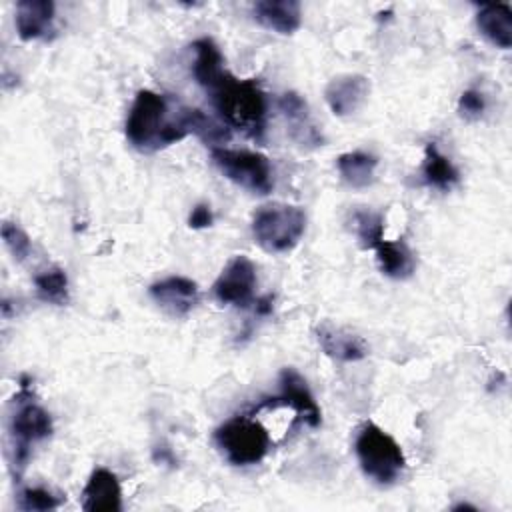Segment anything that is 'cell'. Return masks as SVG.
I'll return each mask as SVG.
<instances>
[{
  "label": "cell",
  "instance_id": "obj_1",
  "mask_svg": "<svg viewBox=\"0 0 512 512\" xmlns=\"http://www.w3.org/2000/svg\"><path fill=\"white\" fill-rule=\"evenodd\" d=\"M186 106L152 90H140L126 118V138L138 152L150 154L186 138Z\"/></svg>",
  "mask_w": 512,
  "mask_h": 512
},
{
  "label": "cell",
  "instance_id": "obj_2",
  "mask_svg": "<svg viewBox=\"0 0 512 512\" xmlns=\"http://www.w3.org/2000/svg\"><path fill=\"white\" fill-rule=\"evenodd\" d=\"M206 92L228 128H236L248 138L262 140L266 126V96L256 80H240L226 70Z\"/></svg>",
  "mask_w": 512,
  "mask_h": 512
},
{
  "label": "cell",
  "instance_id": "obj_3",
  "mask_svg": "<svg viewBox=\"0 0 512 512\" xmlns=\"http://www.w3.org/2000/svg\"><path fill=\"white\" fill-rule=\"evenodd\" d=\"M28 384V378H22L20 390L14 396V410L8 422V432L12 438V464L16 468V474H22V470L26 468L32 446L52 434V418L48 410L34 400Z\"/></svg>",
  "mask_w": 512,
  "mask_h": 512
},
{
  "label": "cell",
  "instance_id": "obj_4",
  "mask_svg": "<svg viewBox=\"0 0 512 512\" xmlns=\"http://www.w3.org/2000/svg\"><path fill=\"white\" fill-rule=\"evenodd\" d=\"M354 450L362 472L380 486L394 484L406 468L400 444L372 422H366L358 430Z\"/></svg>",
  "mask_w": 512,
  "mask_h": 512
},
{
  "label": "cell",
  "instance_id": "obj_5",
  "mask_svg": "<svg viewBox=\"0 0 512 512\" xmlns=\"http://www.w3.org/2000/svg\"><path fill=\"white\" fill-rule=\"evenodd\" d=\"M306 230V214L300 206L272 202L256 210L252 234L258 246L270 254L290 252Z\"/></svg>",
  "mask_w": 512,
  "mask_h": 512
},
{
  "label": "cell",
  "instance_id": "obj_6",
  "mask_svg": "<svg viewBox=\"0 0 512 512\" xmlns=\"http://www.w3.org/2000/svg\"><path fill=\"white\" fill-rule=\"evenodd\" d=\"M214 442L234 466L258 464L270 450L268 430L252 416L238 414L214 430Z\"/></svg>",
  "mask_w": 512,
  "mask_h": 512
},
{
  "label": "cell",
  "instance_id": "obj_7",
  "mask_svg": "<svg viewBox=\"0 0 512 512\" xmlns=\"http://www.w3.org/2000/svg\"><path fill=\"white\" fill-rule=\"evenodd\" d=\"M216 168L236 186L252 194H270L274 188V176L270 160L252 150H232L224 146H214L210 150Z\"/></svg>",
  "mask_w": 512,
  "mask_h": 512
},
{
  "label": "cell",
  "instance_id": "obj_8",
  "mask_svg": "<svg viewBox=\"0 0 512 512\" xmlns=\"http://www.w3.org/2000/svg\"><path fill=\"white\" fill-rule=\"evenodd\" d=\"M256 288V266L248 256H234L216 282L212 284V294L220 304L228 306H248L254 300Z\"/></svg>",
  "mask_w": 512,
  "mask_h": 512
},
{
  "label": "cell",
  "instance_id": "obj_9",
  "mask_svg": "<svg viewBox=\"0 0 512 512\" xmlns=\"http://www.w3.org/2000/svg\"><path fill=\"white\" fill-rule=\"evenodd\" d=\"M278 384H280V394L274 398V402H264V404L290 406L310 428H318L322 420L320 408L302 374L294 368H282L278 376Z\"/></svg>",
  "mask_w": 512,
  "mask_h": 512
},
{
  "label": "cell",
  "instance_id": "obj_10",
  "mask_svg": "<svg viewBox=\"0 0 512 512\" xmlns=\"http://www.w3.org/2000/svg\"><path fill=\"white\" fill-rule=\"evenodd\" d=\"M150 298L172 318L188 316L198 304V286L186 276H168L148 288Z\"/></svg>",
  "mask_w": 512,
  "mask_h": 512
},
{
  "label": "cell",
  "instance_id": "obj_11",
  "mask_svg": "<svg viewBox=\"0 0 512 512\" xmlns=\"http://www.w3.org/2000/svg\"><path fill=\"white\" fill-rule=\"evenodd\" d=\"M316 340L322 352L338 362H358L368 354V344L360 334L328 320L316 326Z\"/></svg>",
  "mask_w": 512,
  "mask_h": 512
},
{
  "label": "cell",
  "instance_id": "obj_12",
  "mask_svg": "<svg viewBox=\"0 0 512 512\" xmlns=\"http://www.w3.org/2000/svg\"><path fill=\"white\" fill-rule=\"evenodd\" d=\"M54 2L52 0H20L16 2L14 24L20 40H50L54 36Z\"/></svg>",
  "mask_w": 512,
  "mask_h": 512
},
{
  "label": "cell",
  "instance_id": "obj_13",
  "mask_svg": "<svg viewBox=\"0 0 512 512\" xmlns=\"http://www.w3.org/2000/svg\"><path fill=\"white\" fill-rule=\"evenodd\" d=\"M370 82L362 74H342L332 78L324 88V100L332 114L350 116L368 98Z\"/></svg>",
  "mask_w": 512,
  "mask_h": 512
},
{
  "label": "cell",
  "instance_id": "obj_14",
  "mask_svg": "<svg viewBox=\"0 0 512 512\" xmlns=\"http://www.w3.org/2000/svg\"><path fill=\"white\" fill-rule=\"evenodd\" d=\"M278 104H280V112L286 120L288 134L296 144L306 146V148L322 146L324 136L318 130V126L314 124V120L310 116V110H308V104L300 94L286 92V94L280 96Z\"/></svg>",
  "mask_w": 512,
  "mask_h": 512
},
{
  "label": "cell",
  "instance_id": "obj_15",
  "mask_svg": "<svg viewBox=\"0 0 512 512\" xmlns=\"http://www.w3.org/2000/svg\"><path fill=\"white\" fill-rule=\"evenodd\" d=\"M82 508L86 512H120L122 510V488L114 472L108 468H96L84 490Z\"/></svg>",
  "mask_w": 512,
  "mask_h": 512
},
{
  "label": "cell",
  "instance_id": "obj_16",
  "mask_svg": "<svg viewBox=\"0 0 512 512\" xmlns=\"http://www.w3.org/2000/svg\"><path fill=\"white\" fill-rule=\"evenodd\" d=\"M252 12L258 24L278 34H294L302 22L300 2L296 0H260Z\"/></svg>",
  "mask_w": 512,
  "mask_h": 512
},
{
  "label": "cell",
  "instance_id": "obj_17",
  "mask_svg": "<svg viewBox=\"0 0 512 512\" xmlns=\"http://www.w3.org/2000/svg\"><path fill=\"white\" fill-rule=\"evenodd\" d=\"M478 32L496 48L512 46V10L508 4H484L476 14Z\"/></svg>",
  "mask_w": 512,
  "mask_h": 512
},
{
  "label": "cell",
  "instance_id": "obj_18",
  "mask_svg": "<svg viewBox=\"0 0 512 512\" xmlns=\"http://www.w3.org/2000/svg\"><path fill=\"white\" fill-rule=\"evenodd\" d=\"M194 62H192V76L194 80L208 90L224 72V58L212 38H198L192 42Z\"/></svg>",
  "mask_w": 512,
  "mask_h": 512
},
{
  "label": "cell",
  "instance_id": "obj_19",
  "mask_svg": "<svg viewBox=\"0 0 512 512\" xmlns=\"http://www.w3.org/2000/svg\"><path fill=\"white\" fill-rule=\"evenodd\" d=\"M372 250L376 252V260H378L382 274H386L388 278L404 280V278L412 276L416 262H414L412 250L406 246V242L382 238Z\"/></svg>",
  "mask_w": 512,
  "mask_h": 512
},
{
  "label": "cell",
  "instance_id": "obj_20",
  "mask_svg": "<svg viewBox=\"0 0 512 512\" xmlns=\"http://www.w3.org/2000/svg\"><path fill=\"white\" fill-rule=\"evenodd\" d=\"M336 166L340 172V178L356 190L368 188L374 182V174H376V166L378 160L376 156L362 152V150H354V152H344L336 158Z\"/></svg>",
  "mask_w": 512,
  "mask_h": 512
},
{
  "label": "cell",
  "instance_id": "obj_21",
  "mask_svg": "<svg viewBox=\"0 0 512 512\" xmlns=\"http://www.w3.org/2000/svg\"><path fill=\"white\" fill-rule=\"evenodd\" d=\"M422 178L428 186L448 192L458 182V170L450 162L448 156H444L434 142H428L424 148V162H422Z\"/></svg>",
  "mask_w": 512,
  "mask_h": 512
},
{
  "label": "cell",
  "instance_id": "obj_22",
  "mask_svg": "<svg viewBox=\"0 0 512 512\" xmlns=\"http://www.w3.org/2000/svg\"><path fill=\"white\" fill-rule=\"evenodd\" d=\"M36 294L40 300L64 306L68 302V276L62 268L54 266L34 276Z\"/></svg>",
  "mask_w": 512,
  "mask_h": 512
},
{
  "label": "cell",
  "instance_id": "obj_23",
  "mask_svg": "<svg viewBox=\"0 0 512 512\" xmlns=\"http://www.w3.org/2000/svg\"><path fill=\"white\" fill-rule=\"evenodd\" d=\"M352 222L362 248H374L384 238V222L380 214L370 210H356L352 214Z\"/></svg>",
  "mask_w": 512,
  "mask_h": 512
},
{
  "label": "cell",
  "instance_id": "obj_24",
  "mask_svg": "<svg viewBox=\"0 0 512 512\" xmlns=\"http://www.w3.org/2000/svg\"><path fill=\"white\" fill-rule=\"evenodd\" d=\"M62 504V498L54 496L46 488H24L18 496V508L26 512H48L56 510Z\"/></svg>",
  "mask_w": 512,
  "mask_h": 512
},
{
  "label": "cell",
  "instance_id": "obj_25",
  "mask_svg": "<svg viewBox=\"0 0 512 512\" xmlns=\"http://www.w3.org/2000/svg\"><path fill=\"white\" fill-rule=\"evenodd\" d=\"M2 240L8 248V252L12 254V258L16 262H24L30 252H32V244H30V236L14 222H2Z\"/></svg>",
  "mask_w": 512,
  "mask_h": 512
},
{
  "label": "cell",
  "instance_id": "obj_26",
  "mask_svg": "<svg viewBox=\"0 0 512 512\" xmlns=\"http://www.w3.org/2000/svg\"><path fill=\"white\" fill-rule=\"evenodd\" d=\"M484 108H486V100H484L482 92H478V90H464L460 94V100H458L460 116H464L468 120H474V118L482 116Z\"/></svg>",
  "mask_w": 512,
  "mask_h": 512
},
{
  "label": "cell",
  "instance_id": "obj_27",
  "mask_svg": "<svg viewBox=\"0 0 512 512\" xmlns=\"http://www.w3.org/2000/svg\"><path fill=\"white\" fill-rule=\"evenodd\" d=\"M212 222H214L212 210H210V206H208V204H204V202L196 204V206L192 208L190 216H188V226H190V228H194V230L208 228V226H212Z\"/></svg>",
  "mask_w": 512,
  "mask_h": 512
},
{
  "label": "cell",
  "instance_id": "obj_28",
  "mask_svg": "<svg viewBox=\"0 0 512 512\" xmlns=\"http://www.w3.org/2000/svg\"><path fill=\"white\" fill-rule=\"evenodd\" d=\"M272 302H274V298H272L270 294L256 298V300H254V312H256V316H268V314H272V308H274Z\"/></svg>",
  "mask_w": 512,
  "mask_h": 512
},
{
  "label": "cell",
  "instance_id": "obj_29",
  "mask_svg": "<svg viewBox=\"0 0 512 512\" xmlns=\"http://www.w3.org/2000/svg\"><path fill=\"white\" fill-rule=\"evenodd\" d=\"M464 508H468V510H476V506H472V504H468V502H460V504L452 506V510H464Z\"/></svg>",
  "mask_w": 512,
  "mask_h": 512
}]
</instances>
